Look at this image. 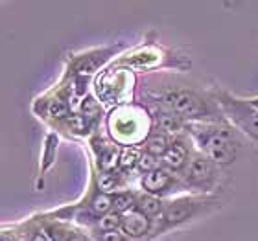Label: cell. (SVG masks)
<instances>
[{"mask_svg": "<svg viewBox=\"0 0 258 241\" xmlns=\"http://www.w3.org/2000/svg\"><path fill=\"white\" fill-rule=\"evenodd\" d=\"M162 105L179 118H205L209 116L207 103L192 91H170L162 96Z\"/></svg>", "mask_w": 258, "mask_h": 241, "instance_id": "obj_1", "label": "cell"}, {"mask_svg": "<svg viewBox=\"0 0 258 241\" xmlns=\"http://www.w3.org/2000/svg\"><path fill=\"white\" fill-rule=\"evenodd\" d=\"M207 156L214 162L225 164L234 158V142L229 129H210L201 138Z\"/></svg>", "mask_w": 258, "mask_h": 241, "instance_id": "obj_2", "label": "cell"}, {"mask_svg": "<svg viewBox=\"0 0 258 241\" xmlns=\"http://www.w3.org/2000/svg\"><path fill=\"white\" fill-rule=\"evenodd\" d=\"M216 177V170H214V160L209 158V156L203 155H196L192 156V160L188 164V170H186V182L190 186L196 188H207L212 184Z\"/></svg>", "mask_w": 258, "mask_h": 241, "instance_id": "obj_3", "label": "cell"}, {"mask_svg": "<svg viewBox=\"0 0 258 241\" xmlns=\"http://www.w3.org/2000/svg\"><path fill=\"white\" fill-rule=\"evenodd\" d=\"M198 204L196 201L192 199H181V201H175V203L168 204L164 212H162V226L159 230H166L170 226H175V225H181L184 221H188L194 214H196V210H198ZM157 230V232H159Z\"/></svg>", "mask_w": 258, "mask_h": 241, "instance_id": "obj_4", "label": "cell"}, {"mask_svg": "<svg viewBox=\"0 0 258 241\" xmlns=\"http://www.w3.org/2000/svg\"><path fill=\"white\" fill-rule=\"evenodd\" d=\"M232 118L245 129V133L258 138V102H232Z\"/></svg>", "mask_w": 258, "mask_h": 241, "instance_id": "obj_5", "label": "cell"}, {"mask_svg": "<svg viewBox=\"0 0 258 241\" xmlns=\"http://www.w3.org/2000/svg\"><path fill=\"white\" fill-rule=\"evenodd\" d=\"M173 184H175V179H173L172 173L168 172V170H164V168H157V170L146 173L144 177H142V188H144L150 195L170 192L173 188Z\"/></svg>", "mask_w": 258, "mask_h": 241, "instance_id": "obj_6", "label": "cell"}, {"mask_svg": "<svg viewBox=\"0 0 258 241\" xmlns=\"http://www.w3.org/2000/svg\"><path fill=\"white\" fill-rule=\"evenodd\" d=\"M122 230L129 237H142L150 230V219L140 210H131L122 215Z\"/></svg>", "mask_w": 258, "mask_h": 241, "instance_id": "obj_7", "label": "cell"}, {"mask_svg": "<svg viewBox=\"0 0 258 241\" xmlns=\"http://www.w3.org/2000/svg\"><path fill=\"white\" fill-rule=\"evenodd\" d=\"M162 162L168 170H173V172L183 170L188 164V149H186L184 142H181V140L172 142V145L168 147V151L162 156Z\"/></svg>", "mask_w": 258, "mask_h": 241, "instance_id": "obj_8", "label": "cell"}, {"mask_svg": "<svg viewBox=\"0 0 258 241\" xmlns=\"http://www.w3.org/2000/svg\"><path fill=\"white\" fill-rule=\"evenodd\" d=\"M144 145H146V153H150V155L157 156V158H162L172 144H170V140H168V136L164 133H155L146 140Z\"/></svg>", "mask_w": 258, "mask_h": 241, "instance_id": "obj_9", "label": "cell"}, {"mask_svg": "<svg viewBox=\"0 0 258 241\" xmlns=\"http://www.w3.org/2000/svg\"><path fill=\"white\" fill-rule=\"evenodd\" d=\"M105 59H107L105 52H94L92 55H87V57L78 59L74 68L78 74H92V72H96L98 66H102V63Z\"/></svg>", "mask_w": 258, "mask_h": 241, "instance_id": "obj_10", "label": "cell"}, {"mask_svg": "<svg viewBox=\"0 0 258 241\" xmlns=\"http://www.w3.org/2000/svg\"><path fill=\"white\" fill-rule=\"evenodd\" d=\"M137 210H140L144 215H157L162 212V203L155 195H142L137 199Z\"/></svg>", "mask_w": 258, "mask_h": 241, "instance_id": "obj_11", "label": "cell"}, {"mask_svg": "<svg viewBox=\"0 0 258 241\" xmlns=\"http://www.w3.org/2000/svg\"><path fill=\"white\" fill-rule=\"evenodd\" d=\"M135 208H137V199L133 197V193L124 192V193H116L113 197V212H116V214L124 215Z\"/></svg>", "mask_w": 258, "mask_h": 241, "instance_id": "obj_12", "label": "cell"}, {"mask_svg": "<svg viewBox=\"0 0 258 241\" xmlns=\"http://www.w3.org/2000/svg\"><path fill=\"white\" fill-rule=\"evenodd\" d=\"M98 158H100V166H102L105 172L113 170V168L116 166V164H118V160H120L118 151L114 149V145H103L102 153L98 155Z\"/></svg>", "mask_w": 258, "mask_h": 241, "instance_id": "obj_13", "label": "cell"}, {"mask_svg": "<svg viewBox=\"0 0 258 241\" xmlns=\"http://www.w3.org/2000/svg\"><path fill=\"white\" fill-rule=\"evenodd\" d=\"M157 122H159V127L166 133H175L181 129V118L173 113H161L157 116Z\"/></svg>", "mask_w": 258, "mask_h": 241, "instance_id": "obj_14", "label": "cell"}, {"mask_svg": "<svg viewBox=\"0 0 258 241\" xmlns=\"http://www.w3.org/2000/svg\"><path fill=\"white\" fill-rule=\"evenodd\" d=\"M118 226H122V215L120 214L111 212V214L102 215V219H100V228H102L103 232H113V230H116Z\"/></svg>", "mask_w": 258, "mask_h": 241, "instance_id": "obj_15", "label": "cell"}, {"mask_svg": "<svg viewBox=\"0 0 258 241\" xmlns=\"http://www.w3.org/2000/svg\"><path fill=\"white\" fill-rule=\"evenodd\" d=\"M100 188H102L103 193H111L114 190H118L120 188V181H118V175H114L111 172H105L100 175Z\"/></svg>", "mask_w": 258, "mask_h": 241, "instance_id": "obj_16", "label": "cell"}, {"mask_svg": "<svg viewBox=\"0 0 258 241\" xmlns=\"http://www.w3.org/2000/svg\"><path fill=\"white\" fill-rule=\"evenodd\" d=\"M89 125H91V120L85 118L83 114H72L69 116V127L74 131V133L81 134V133H87L89 131Z\"/></svg>", "mask_w": 258, "mask_h": 241, "instance_id": "obj_17", "label": "cell"}, {"mask_svg": "<svg viewBox=\"0 0 258 241\" xmlns=\"http://www.w3.org/2000/svg\"><path fill=\"white\" fill-rule=\"evenodd\" d=\"M92 208H94L96 214H102V215L109 214V210L113 208V199L107 197L105 193H103V195H98V197L92 201Z\"/></svg>", "mask_w": 258, "mask_h": 241, "instance_id": "obj_18", "label": "cell"}, {"mask_svg": "<svg viewBox=\"0 0 258 241\" xmlns=\"http://www.w3.org/2000/svg\"><path fill=\"white\" fill-rule=\"evenodd\" d=\"M81 113H83L85 118L94 120L98 114H100V105H98V102L94 98H87V100H83V103H81Z\"/></svg>", "mask_w": 258, "mask_h": 241, "instance_id": "obj_19", "label": "cell"}, {"mask_svg": "<svg viewBox=\"0 0 258 241\" xmlns=\"http://www.w3.org/2000/svg\"><path fill=\"white\" fill-rule=\"evenodd\" d=\"M139 166H140V170H144L146 173H150L159 168V158L150 155V153H144V155H140Z\"/></svg>", "mask_w": 258, "mask_h": 241, "instance_id": "obj_20", "label": "cell"}, {"mask_svg": "<svg viewBox=\"0 0 258 241\" xmlns=\"http://www.w3.org/2000/svg\"><path fill=\"white\" fill-rule=\"evenodd\" d=\"M48 114L50 116H54V118H64V116H69V107L64 105L63 102H52L48 105Z\"/></svg>", "mask_w": 258, "mask_h": 241, "instance_id": "obj_21", "label": "cell"}, {"mask_svg": "<svg viewBox=\"0 0 258 241\" xmlns=\"http://www.w3.org/2000/svg\"><path fill=\"white\" fill-rule=\"evenodd\" d=\"M139 160H140V156L137 155L135 149H125L124 155L120 156V164H122L125 170H127V168H133L135 164H139Z\"/></svg>", "mask_w": 258, "mask_h": 241, "instance_id": "obj_22", "label": "cell"}, {"mask_svg": "<svg viewBox=\"0 0 258 241\" xmlns=\"http://www.w3.org/2000/svg\"><path fill=\"white\" fill-rule=\"evenodd\" d=\"M100 241H125V239L118 230H113V232H103L102 236H100Z\"/></svg>", "mask_w": 258, "mask_h": 241, "instance_id": "obj_23", "label": "cell"}]
</instances>
